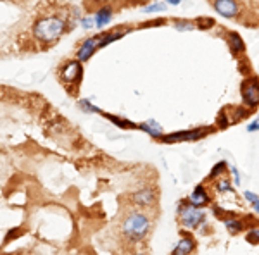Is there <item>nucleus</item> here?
<instances>
[{
    "label": "nucleus",
    "instance_id": "4468645a",
    "mask_svg": "<svg viewBox=\"0 0 259 255\" xmlns=\"http://www.w3.org/2000/svg\"><path fill=\"white\" fill-rule=\"evenodd\" d=\"M195 240L192 236H182L180 241L175 245L173 252H171V255H190L195 250Z\"/></svg>",
    "mask_w": 259,
    "mask_h": 255
},
{
    "label": "nucleus",
    "instance_id": "2eb2a0df",
    "mask_svg": "<svg viewBox=\"0 0 259 255\" xmlns=\"http://www.w3.org/2000/svg\"><path fill=\"white\" fill-rule=\"evenodd\" d=\"M223 224H225V228L228 229L230 234H238V233H242V231L245 229V222L242 221V219L235 217L233 214L223 219Z\"/></svg>",
    "mask_w": 259,
    "mask_h": 255
},
{
    "label": "nucleus",
    "instance_id": "cd10ccee",
    "mask_svg": "<svg viewBox=\"0 0 259 255\" xmlns=\"http://www.w3.org/2000/svg\"><path fill=\"white\" fill-rule=\"evenodd\" d=\"M247 131H249V133H256V131H259V117H256L252 122L247 124Z\"/></svg>",
    "mask_w": 259,
    "mask_h": 255
},
{
    "label": "nucleus",
    "instance_id": "9b49d317",
    "mask_svg": "<svg viewBox=\"0 0 259 255\" xmlns=\"http://www.w3.org/2000/svg\"><path fill=\"white\" fill-rule=\"evenodd\" d=\"M113 14H114V11H113V7H111V6H102V7H99V9L94 13L95 28H99V30L106 28L111 21H113Z\"/></svg>",
    "mask_w": 259,
    "mask_h": 255
},
{
    "label": "nucleus",
    "instance_id": "7c9ffc66",
    "mask_svg": "<svg viewBox=\"0 0 259 255\" xmlns=\"http://www.w3.org/2000/svg\"><path fill=\"white\" fill-rule=\"evenodd\" d=\"M137 255H145V253H137Z\"/></svg>",
    "mask_w": 259,
    "mask_h": 255
},
{
    "label": "nucleus",
    "instance_id": "ddd939ff",
    "mask_svg": "<svg viewBox=\"0 0 259 255\" xmlns=\"http://www.w3.org/2000/svg\"><path fill=\"white\" fill-rule=\"evenodd\" d=\"M226 42H228V47L230 50H232V54L235 55L245 54V42L237 31H230V33L226 35Z\"/></svg>",
    "mask_w": 259,
    "mask_h": 255
},
{
    "label": "nucleus",
    "instance_id": "412c9836",
    "mask_svg": "<svg viewBox=\"0 0 259 255\" xmlns=\"http://www.w3.org/2000/svg\"><path fill=\"white\" fill-rule=\"evenodd\" d=\"M173 28L177 31H192L195 30V23L187 21V19H177V21H173Z\"/></svg>",
    "mask_w": 259,
    "mask_h": 255
},
{
    "label": "nucleus",
    "instance_id": "a211bd4d",
    "mask_svg": "<svg viewBox=\"0 0 259 255\" xmlns=\"http://www.w3.org/2000/svg\"><path fill=\"white\" fill-rule=\"evenodd\" d=\"M166 7H168V4H166L164 0H161V2H152V4H149V6H143L142 13L143 14H161L166 11Z\"/></svg>",
    "mask_w": 259,
    "mask_h": 255
},
{
    "label": "nucleus",
    "instance_id": "7ed1b4c3",
    "mask_svg": "<svg viewBox=\"0 0 259 255\" xmlns=\"http://www.w3.org/2000/svg\"><path fill=\"white\" fill-rule=\"evenodd\" d=\"M177 214H178V221L185 229L194 231L199 229L206 221V210L201 207H195L190 204L189 200H180L177 205Z\"/></svg>",
    "mask_w": 259,
    "mask_h": 255
},
{
    "label": "nucleus",
    "instance_id": "423d86ee",
    "mask_svg": "<svg viewBox=\"0 0 259 255\" xmlns=\"http://www.w3.org/2000/svg\"><path fill=\"white\" fill-rule=\"evenodd\" d=\"M240 93H242V100L247 109L254 110L259 107V78L250 76L244 79L240 86Z\"/></svg>",
    "mask_w": 259,
    "mask_h": 255
},
{
    "label": "nucleus",
    "instance_id": "2f4dec72",
    "mask_svg": "<svg viewBox=\"0 0 259 255\" xmlns=\"http://www.w3.org/2000/svg\"><path fill=\"white\" fill-rule=\"evenodd\" d=\"M101 2H106V0H101Z\"/></svg>",
    "mask_w": 259,
    "mask_h": 255
},
{
    "label": "nucleus",
    "instance_id": "b1692460",
    "mask_svg": "<svg viewBox=\"0 0 259 255\" xmlns=\"http://www.w3.org/2000/svg\"><path fill=\"white\" fill-rule=\"evenodd\" d=\"M216 23H214V19H211V18H199L197 21H195V28H199V30H211Z\"/></svg>",
    "mask_w": 259,
    "mask_h": 255
},
{
    "label": "nucleus",
    "instance_id": "bb28decb",
    "mask_svg": "<svg viewBox=\"0 0 259 255\" xmlns=\"http://www.w3.org/2000/svg\"><path fill=\"white\" fill-rule=\"evenodd\" d=\"M230 173H232V176H233V185H240V173H238V169H237V167H235V166H232V167H230Z\"/></svg>",
    "mask_w": 259,
    "mask_h": 255
},
{
    "label": "nucleus",
    "instance_id": "1a4fd4ad",
    "mask_svg": "<svg viewBox=\"0 0 259 255\" xmlns=\"http://www.w3.org/2000/svg\"><path fill=\"white\" fill-rule=\"evenodd\" d=\"M213 7L218 14L226 19H235L240 14V4H238V0H213Z\"/></svg>",
    "mask_w": 259,
    "mask_h": 255
},
{
    "label": "nucleus",
    "instance_id": "f3484780",
    "mask_svg": "<svg viewBox=\"0 0 259 255\" xmlns=\"http://www.w3.org/2000/svg\"><path fill=\"white\" fill-rule=\"evenodd\" d=\"M104 117H107L111 122H114L118 128H121V130H138V124H135V122L128 121V119L125 117H118V115H113V114H102Z\"/></svg>",
    "mask_w": 259,
    "mask_h": 255
},
{
    "label": "nucleus",
    "instance_id": "6e6552de",
    "mask_svg": "<svg viewBox=\"0 0 259 255\" xmlns=\"http://www.w3.org/2000/svg\"><path fill=\"white\" fill-rule=\"evenodd\" d=\"M131 202L138 207H154L157 202V190L154 186H145V188L137 190L131 195Z\"/></svg>",
    "mask_w": 259,
    "mask_h": 255
},
{
    "label": "nucleus",
    "instance_id": "5701e85b",
    "mask_svg": "<svg viewBox=\"0 0 259 255\" xmlns=\"http://www.w3.org/2000/svg\"><path fill=\"white\" fill-rule=\"evenodd\" d=\"M244 197H245V200L249 202L250 205H252V209H254V212H257L259 214V197L254 191H244Z\"/></svg>",
    "mask_w": 259,
    "mask_h": 255
},
{
    "label": "nucleus",
    "instance_id": "c85d7f7f",
    "mask_svg": "<svg viewBox=\"0 0 259 255\" xmlns=\"http://www.w3.org/2000/svg\"><path fill=\"white\" fill-rule=\"evenodd\" d=\"M161 25H166V21L164 19H157V21H152V23H143V28L145 26H161Z\"/></svg>",
    "mask_w": 259,
    "mask_h": 255
},
{
    "label": "nucleus",
    "instance_id": "20e7f679",
    "mask_svg": "<svg viewBox=\"0 0 259 255\" xmlns=\"http://www.w3.org/2000/svg\"><path fill=\"white\" fill-rule=\"evenodd\" d=\"M59 81L62 83L67 88H74L81 83L83 78V62H79L78 59H71V61L62 62V66L57 71Z\"/></svg>",
    "mask_w": 259,
    "mask_h": 255
},
{
    "label": "nucleus",
    "instance_id": "393cba45",
    "mask_svg": "<svg viewBox=\"0 0 259 255\" xmlns=\"http://www.w3.org/2000/svg\"><path fill=\"white\" fill-rule=\"evenodd\" d=\"M245 240L249 243H254V245H259V226H254V228L247 231Z\"/></svg>",
    "mask_w": 259,
    "mask_h": 255
},
{
    "label": "nucleus",
    "instance_id": "dca6fc26",
    "mask_svg": "<svg viewBox=\"0 0 259 255\" xmlns=\"http://www.w3.org/2000/svg\"><path fill=\"white\" fill-rule=\"evenodd\" d=\"M128 28H118V30H114V31H111L109 35H102V38H101V45H99V49H104V47H107L109 43H113V42H116V40L119 38H123L126 33H128Z\"/></svg>",
    "mask_w": 259,
    "mask_h": 255
},
{
    "label": "nucleus",
    "instance_id": "39448f33",
    "mask_svg": "<svg viewBox=\"0 0 259 255\" xmlns=\"http://www.w3.org/2000/svg\"><path fill=\"white\" fill-rule=\"evenodd\" d=\"M211 128H194V130H185V131H177V133L162 135L159 138L161 143H180V142H199L206 138L211 133Z\"/></svg>",
    "mask_w": 259,
    "mask_h": 255
},
{
    "label": "nucleus",
    "instance_id": "c756f323",
    "mask_svg": "<svg viewBox=\"0 0 259 255\" xmlns=\"http://www.w3.org/2000/svg\"><path fill=\"white\" fill-rule=\"evenodd\" d=\"M168 6H180V4L183 2V0H164Z\"/></svg>",
    "mask_w": 259,
    "mask_h": 255
},
{
    "label": "nucleus",
    "instance_id": "f03ea898",
    "mask_svg": "<svg viewBox=\"0 0 259 255\" xmlns=\"http://www.w3.org/2000/svg\"><path fill=\"white\" fill-rule=\"evenodd\" d=\"M152 228V221L140 210H130L121 222V233L131 243H140L147 238Z\"/></svg>",
    "mask_w": 259,
    "mask_h": 255
},
{
    "label": "nucleus",
    "instance_id": "f8f14e48",
    "mask_svg": "<svg viewBox=\"0 0 259 255\" xmlns=\"http://www.w3.org/2000/svg\"><path fill=\"white\" fill-rule=\"evenodd\" d=\"M138 130L143 131V133H147L150 138H154V140H159V138L164 135L162 126L159 124L157 121H154V119H149V121H145V122H140V124H138Z\"/></svg>",
    "mask_w": 259,
    "mask_h": 255
},
{
    "label": "nucleus",
    "instance_id": "6ab92c4d",
    "mask_svg": "<svg viewBox=\"0 0 259 255\" xmlns=\"http://www.w3.org/2000/svg\"><path fill=\"white\" fill-rule=\"evenodd\" d=\"M78 107L85 114H94V112L95 114H104V110L99 109L97 105H94V103H92L89 98H79V100H78Z\"/></svg>",
    "mask_w": 259,
    "mask_h": 255
},
{
    "label": "nucleus",
    "instance_id": "a878e982",
    "mask_svg": "<svg viewBox=\"0 0 259 255\" xmlns=\"http://www.w3.org/2000/svg\"><path fill=\"white\" fill-rule=\"evenodd\" d=\"M79 26L83 28V30H92V28L95 26V19H94V16H85V18H81L79 19Z\"/></svg>",
    "mask_w": 259,
    "mask_h": 255
},
{
    "label": "nucleus",
    "instance_id": "0eeeda50",
    "mask_svg": "<svg viewBox=\"0 0 259 255\" xmlns=\"http://www.w3.org/2000/svg\"><path fill=\"white\" fill-rule=\"evenodd\" d=\"M101 38H102V35H95V37H89V38H85L81 43H79V47L76 50V59L79 62H87L92 55L99 50Z\"/></svg>",
    "mask_w": 259,
    "mask_h": 255
},
{
    "label": "nucleus",
    "instance_id": "4be33fe9",
    "mask_svg": "<svg viewBox=\"0 0 259 255\" xmlns=\"http://www.w3.org/2000/svg\"><path fill=\"white\" fill-rule=\"evenodd\" d=\"M216 190L220 191V193H228V191H232L233 193V188H232V181L226 178H220L216 181Z\"/></svg>",
    "mask_w": 259,
    "mask_h": 255
},
{
    "label": "nucleus",
    "instance_id": "f257e3e1",
    "mask_svg": "<svg viewBox=\"0 0 259 255\" xmlns=\"http://www.w3.org/2000/svg\"><path fill=\"white\" fill-rule=\"evenodd\" d=\"M69 26H67L66 19L61 16H45V18H40L35 21L33 28V37L38 40L40 43H45V45H54L59 40L62 38V35L67 33Z\"/></svg>",
    "mask_w": 259,
    "mask_h": 255
},
{
    "label": "nucleus",
    "instance_id": "aec40b11",
    "mask_svg": "<svg viewBox=\"0 0 259 255\" xmlns=\"http://www.w3.org/2000/svg\"><path fill=\"white\" fill-rule=\"evenodd\" d=\"M226 171H228V164H226L225 161H220L218 164L213 166V169H211L209 179H216V176H221V174H225Z\"/></svg>",
    "mask_w": 259,
    "mask_h": 255
},
{
    "label": "nucleus",
    "instance_id": "9d476101",
    "mask_svg": "<svg viewBox=\"0 0 259 255\" xmlns=\"http://www.w3.org/2000/svg\"><path fill=\"white\" fill-rule=\"evenodd\" d=\"M187 200H189L190 204L195 205V207H201V209H204L206 205L211 204V195H209V191H207V188H206L204 185H197L194 188L192 193L187 197Z\"/></svg>",
    "mask_w": 259,
    "mask_h": 255
}]
</instances>
